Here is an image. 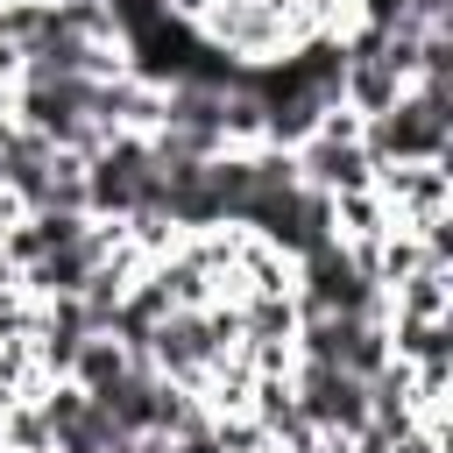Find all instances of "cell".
<instances>
[{
	"mask_svg": "<svg viewBox=\"0 0 453 453\" xmlns=\"http://www.w3.org/2000/svg\"><path fill=\"white\" fill-rule=\"evenodd\" d=\"M170 453H219V439H212V425H198V432L170 439Z\"/></svg>",
	"mask_w": 453,
	"mask_h": 453,
	"instance_id": "1",
	"label": "cell"
}]
</instances>
